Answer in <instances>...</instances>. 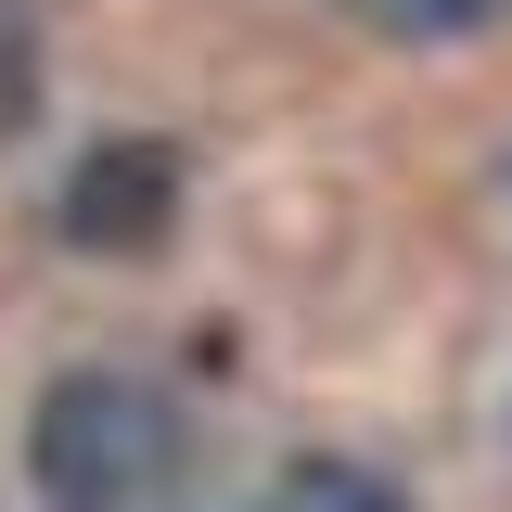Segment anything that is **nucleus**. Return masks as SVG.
<instances>
[{"label": "nucleus", "instance_id": "obj_2", "mask_svg": "<svg viewBox=\"0 0 512 512\" xmlns=\"http://www.w3.org/2000/svg\"><path fill=\"white\" fill-rule=\"evenodd\" d=\"M167 218H180V154L167 141H90L77 154V180H64V244L90 256H154L167 244Z\"/></svg>", "mask_w": 512, "mask_h": 512}, {"label": "nucleus", "instance_id": "obj_4", "mask_svg": "<svg viewBox=\"0 0 512 512\" xmlns=\"http://www.w3.org/2000/svg\"><path fill=\"white\" fill-rule=\"evenodd\" d=\"M359 26H384V39H474V26H500L512 0H346Z\"/></svg>", "mask_w": 512, "mask_h": 512}, {"label": "nucleus", "instance_id": "obj_5", "mask_svg": "<svg viewBox=\"0 0 512 512\" xmlns=\"http://www.w3.org/2000/svg\"><path fill=\"white\" fill-rule=\"evenodd\" d=\"M26 103H39V64H26L13 26H0V128H26Z\"/></svg>", "mask_w": 512, "mask_h": 512}, {"label": "nucleus", "instance_id": "obj_1", "mask_svg": "<svg viewBox=\"0 0 512 512\" xmlns=\"http://www.w3.org/2000/svg\"><path fill=\"white\" fill-rule=\"evenodd\" d=\"M26 474L52 512H154L180 487V410L128 372H64L26 423Z\"/></svg>", "mask_w": 512, "mask_h": 512}, {"label": "nucleus", "instance_id": "obj_3", "mask_svg": "<svg viewBox=\"0 0 512 512\" xmlns=\"http://www.w3.org/2000/svg\"><path fill=\"white\" fill-rule=\"evenodd\" d=\"M269 512H410V487H384L372 461H295Z\"/></svg>", "mask_w": 512, "mask_h": 512}]
</instances>
